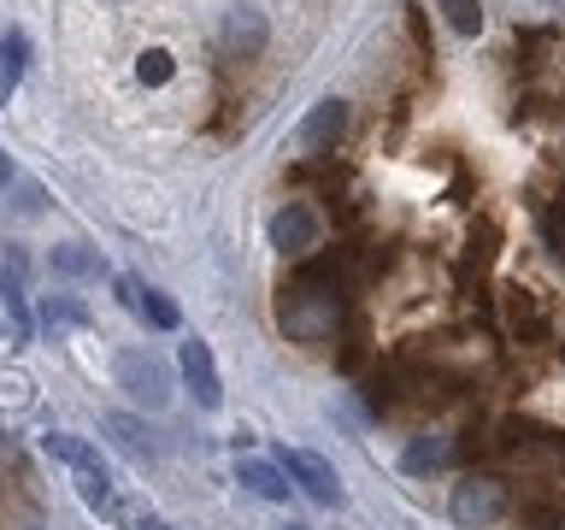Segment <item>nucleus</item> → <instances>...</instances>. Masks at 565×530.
I'll list each match as a JSON object with an SVG mask.
<instances>
[{
    "mask_svg": "<svg viewBox=\"0 0 565 530\" xmlns=\"http://www.w3.org/2000/svg\"><path fill=\"white\" fill-rule=\"evenodd\" d=\"M335 318H342V300H335V283L324 272H300L277 300V325L300 348H324L335 336Z\"/></svg>",
    "mask_w": 565,
    "mask_h": 530,
    "instance_id": "obj_1",
    "label": "nucleus"
},
{
    "mask_svg": "<svg viewBox=\"0 0 565 530\" xmlns=\"http://www.w3.org/2000/svg\"><path fill=\"white\" fill-rule=\"evenodd\" d=\"M42 454L47 459H60V466H71V477H77V495H83V507H113V471H106V459L88 448L83 436H71V431H47L42 436Z\"/></svg>",
    "mask_w": 565,
    "mask_h": 530,
    "instance_id": "obj_2",
    "label": "nucleus"
},
{
    "mask_svg": "<svg viewBox=\"0 0 565 530\" xmlns=\"http://www.w3.org/2000/svg\"><path fill=\"white\" fill-rule=\"evenodd\" d=\"M113 378H118L124 395H130L136 406H148V413L171 406V365L159 360L153 348H124L113 360Z\"/></svg>",
    "mask_w": 565,
    "mask_h": 530,
    "instance_id": "obj_3",
    "label": "nucleus"
},
{
    "mask_svg": "<svg viewBox=\"0 0 565 530\" xmlns=\"http://www.w3.org/2000/svg\"><path fill=\"white\" fill-rule=\"evenodd\" d=\"M277 466L289 471V484L307 495V501H318V507H342V501H348V489H342V477L330 471V459H318V454H307V448H282Z\"/></svg>",
    "mask_w": 565,
    "mask_h": 530,
    "instance_id": "obj_4",
    "label": "nucleus"
},
{
    "mask_svg": "<svg viewBox=\"0 0 565 530\" xmlns=\"http://www.w3.org/2000/svg\"><path fill=\"white\" fill-rule=\"evenodd\" d=\"M318 242H324V212H318L312 201H282L277 219H271V247L277 254L300 259V254H312Z\"/></svg>",
    "mask_w": 565,
    "mask_h": 530,
    "instance_id": "obj_5",
    "label": "nucleus"
},
{
    "mask_svg": "<svg viewBox=\"0 0 565 530\" xmlns=\"http://www.w3.org/2000/svg\"><path fill=\"white\" fill-rule=\"evenodd\" d=\"M177 371H183L194 406H201V413H218V406H224V378H218V365H212V348L201 342V336H189V342L177 348Z\"/></svg>",
    "mask_w": 565,
    "mask_h": 530,
    "instance_id": "obj_6",
    "label": "nucleus"
},
{
    "mask_svg": "<svg viewBox=\"0 0 565 530\" xmlns=\"http://www.w3.org/2000/svg\"><path fill=\"white\" fill-rule=\"evenodd\" d=\"M448 512H454V524L483 530V524H494L507 512V484H494V477H466V484L454 489Z\"/></svg>",
    "mask_w": 565,
    "mask_h": 530,
    "instance_id": "obj_7",
    "label": "nucleus"
},
{
    "mask_svg": "<svg viewBox=\"0 0 565 530\" xmlns=\"http://www.w3.org/2000/svg\"><path fill=\"white\" fill-rule=\"evenodd\" d=\"M113 289H118V307H124V312H136V318H148L153 330H177V325H183L177 300H166L159 289H148L141 277H113Z\"/></svg>",
    "mask_w": 565,
    "mask_h": 530,
    "instance_id": "obj_8",
    "label": "nucleus"
},
{
    "mask_svg": "<svg viewBox=\"0 0 565 530\" xmlns=\"http://www.w3.org/2000/svg\"><path fill=\"white\" fill-rule=\"evenodd\" d=\"M218 42H224L230 60H259L265 42H271V24H265V12H259V7H236V12H224Z\"/></svg>",
    "mask_w": 565,
    "mask_h": 530,
    "instance_id": "obj_9",
    "label": "nucleus"
},
{
    "mask_svg": "<svg viewBox=\"0 0 565 530\" xmlns=\"http://www.w3.org/2000/svg\"><path fill=\"white\" fill-rule=\"evenodd\" d=\"M342 130H348V100L324 95L307 118H300V148H307V153H330L335 141H342Z\"/></svg>",
    "mask_w": 565,
    "mask_h": 530,
    "instance_id": "obj_10",
    "label": "nucleus"
},
{
    "mask_svg": "<svg viewBox=\"0 0 565 530\" xmlns=\"http://www.w3.org/2000/svg\"><path fill=\"white\" fill-rule=\"evenodd\" d=\"M236 484H247L259 501H289V495H295L289 471H282L277 459H236Z\"/></svg>",
    "mask_w": 565,
    "mask_h": 530,
    "instance_id": "obj_11",
    "label": "nucleus"
},
{
    "mask_svg": "<svg viewBox=\"0 0 565 530\" xmlns=\"http://www.w3.org/2000/svg\"><path fill=\"white\" fill-rule=\"evenodd\" d=\"M47 272H60V277H100L106 259H100V247H88V242H60V247H47Z\"/></svg>",
    "mask_w": 565,
    "mask_h": 530,
    "instance_id": "obj_12",
    "label": "nucleus"
},
{
    "mask_svg": "<svg viewBox=\"0 0 565 530\" xmlns=\"http://www.w3.org/2000/svg\"><path fill=\"white\" fill-rule=\"evenodd\" d=\"M88 325H95V312H88L77 295H47V300H42V330H47V342H53L60 330H88Z\"/></svg>",
    "mask_w": 565,
    "mask_h": 530,
    "instance_id": "obj_13",
    "label": "nucleus"
},
{
    "mask_svg": "<svg viewBox=\"0 0 565 530\" xmlns=\"http://www.w3.org/2000/svg\"><path fill=\"white\" fill-rule=\"evenodd\" d=\"M24 65H30V42L18 30H7L0 35V106L12 100V88H18V77H24Z\"/></svg>",
    "mask_w": 565,
    "mask_h": 530,
    "instance_id": "obj_14",
    "label": "nucleus"
},
{
    "mask_svg": "<svg viewBox=\"0 0 565 530\" xmlns=\"http://www.w3.org/2000/svg\"><path fill=\"white\" fill-rule=\"evenodd\" d=\"M106 431L118 436V448H124V454H136V459H148V454H153V431H148L141 418H130V413H113V418H106Z\"/></svg>",
    "mask_w": 565,
    "mask_h": 530,
    "instance_id": "obj_15",
    "label": "nucleus"
},
{
    "mask_svg": "<svg viewBox=\"0 0 565 530\" xmlns=\"http://www.w3.org/2000/svg\"><path fill=\"white\" fill-rule=\"evenodd\" d=\"M0 307L12 312V330L18 342L30 336V300H24V283H18V265H7V277H0Z\"/></svg>",
    "mask_w": 565,
    "mask_h": 530,
    "instance_id": "obj_16",
    "label": "nucleus"
},
{
    "mask_svg": "<svg viewBox=\"0 0 565 530\" xmlns=\"http://www.w3.org/2000/svg\"><path fill=\"white\" fill-rule=\"evenodd\" d=\"M441 459H448V436H418V442H406V454H401V466L406 471H436Z\"/></svg>",
    "mask_w": 565,
    "mask_h": 530,
    "instance_id": "obj_17",
    "label": "nucleus"
},
{
    "mask_svg": "<svg viewBox=\"0 0 565 530\" xmlns=\"http://www.w3.org/2000/svg\"><path fill=\"white\" fill-rule=\"evenodd\" d=\"M441 18H448L454 35H477L483 30V0H436Z\"/></svg>",
    "mask_w": 565,
    "mask_h": 530,
    "instance_id": "obj_18",
    "label": "nucleus"
},
{
    "mask_svg": "<svg viewBox=\"0 0 565 530\" xmlns=\"http://www.w3.org/2000/svg\"><path fill=\"white\" fill-rule=\"evenodd\" d=\"M171 71H177V65H171L166 47H141V60H136V83H141V88H166Z\"/></svg>",
    "mask_w": 565,
    "mask_h": 530,
    "instance_id": "obj_19",
    "label": "nucleus"
},
{
    "mask_svg": "<svg viewBox=\"0 0 565 530\" xmlns=\"http://www.w3.org/2000/svg\"><path fill=\"white\" fill-rule=\"evenodd\" d=\"M47 201H42V189H35V183H18V212H24V219H30V212H42Z\"/></svg>",
    "mask_w": 565,
    "mask_h": 530,
    "instance_id": "obj_20",
    "label": "nucleus"
},
{
    "mask_svg": "<svg viewBox=\"0 0 565 530\" xmlns=\"http://www.w3.org/2000/svg\"><path fill=\"white\" fill-rule=\"evenodd\" d=\"M136 530H171V524L159 519V512H136Z\"/></svg>",
    "mask_w": 565,
    "mask_h": 530,
    "instance_id": "obj_21",
    "label": "nucleus"
},
{
    "mask_svg": "<svg viewBox=\"0 0 565 530\" xmlns=\"http://www.w3.org/2000/svg\"><path fill=\"white\" fill-rule=\"evenodd\" d=\"M547 230H554V242H559V254H565V212H554V219H547Z\"/></svg>",
    "mask_w": 565,
    "mask_h": 530,
    "instance_id": "obj_22",
    "label": "nucleus"
},
{
    "mask_svg": "<svg viewBox=\"0 0 565 530\" xmlns=\"http://www.w3.org/2000/svg\"><path fill=\"white\" fill-rule=\"evenodd\" d=\"M12 183V159H7V148H0V189Z\"/></svg>",
    "mask_w": 565,
    "mask_h": 530,
    "instance_id": "obj_23",
    "label": "nucleus"
},
{
    "mask_svg": "<svg viewBox=\"0 0 565 530\" xmlns=\"http://www.w3.org/2000/svg\"><path fill=\"white\" fill-rule=\"evenodd\" d=\"M282 530H307V524H282Z\"/></svg>",
    "mask_w": 565,
    "mask_h": 530,
    "instance_id": "obj_24",
    "label": "nucleus"
}]
</instances>
